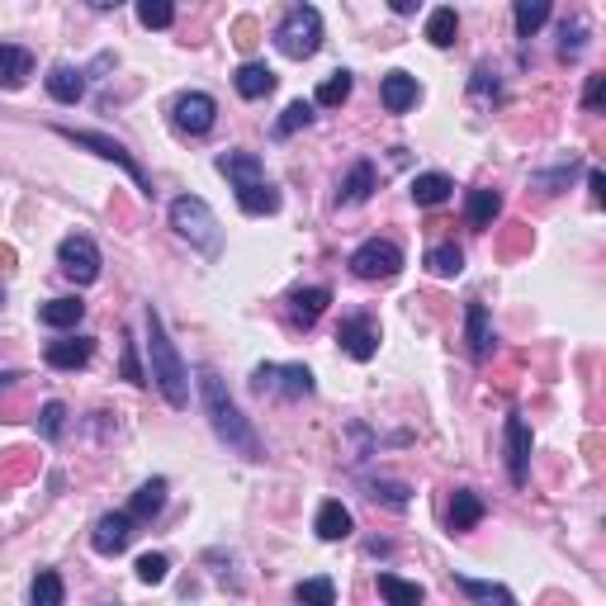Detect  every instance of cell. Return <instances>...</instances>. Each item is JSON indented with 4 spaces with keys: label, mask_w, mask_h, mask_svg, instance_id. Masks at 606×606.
Segmentation results:
<instances>
[{
    "label": "cell",
    "mask_w": 606,
    "mask_h": 606,
    "mask_svg": "<svg viewBox=\"0 0 606 606\" xmlns=\"http://www.w3.org/2000/svg\"><path fill=\"white\" fill-rule=\"evenodd\" d=\"M370 498L375 502H389V507H408V483H384V479H375L370 483Z\"/></svg>",
    "instance_id": "40"
},
{
    "label": "cell",
    "mask_w": 606,
    "mask_h": 606,
    "mask_svg": "<svg viewBox=\"0 0 606 606\" xmlns=\"http://www.w3.org/2000/svg\"><path fill=\"white\" fill-rule=\"evenodd\" d=\"M337 341H341V351H346V356L351 360H370L379 351V327H375V318H365V313H360V318H346L337 327Z\"/></svg>",
    "instance_id": "11"
},
{
    "label": "cell",
    "mask_w": 606,
    "mask_h": 606,
    "mask_svg": "<svg viewBox=\"0 0 606 606\" xmlns=\"http://www.w3.org/2000/svg\"><path fill=\"white\" fill-rule=\"evenodd\" d=\"M375 185H379L375 166H370V161H356V166H351V176L341 180L337 204H365V199L375 195Z\"/></svg>",
    "instance_id": "20"
},
{
    "label": "cell",
    "mask_w": 606,
    "mask_h": 606,
    "mask_svg": "<svg viewBox=\"0 0 606 606\" xmlns=\"http://www.w3.org/2000/svg\"><path fill=\"white\" fill-rule=\"evenodd\" d=\"M455 34H460V15H455L450 5L431 10V15H427V38H431V48H450V43H455Z\"/></svg>",
    "instance_id": "30"
},
{
    "label": "cell",
    "mask_w": 606,
    "mask_h": 606,
    "mask_svg": "<svg viewBox=\"0 0 606 606\" xmlns=\"http://www.w3.org/2000/svg\"><path fill=\"white\" fill-rule=\"evenodd\" d=\"M15 379H19L15 370H5V375H0V389H5V384H15Z\"/></svg>",
    "instance_id": "44"
},
{
    "label": "cell",
    "mask_w": 606,
    "mask_h": 606,
    "mask_svg": "<svg viewBox=\"0 0 606 606\" xmlns=\"http://www.w3.org/2000/svg\"><path fill=\"white\" fill-rule=\"evenodd\" d=\"M232 86H237V95H242V100H261V95H270V90H275V72H270L266 62H242V67H237V76H232Z\"/></svg>",
    "instance_id": "19"
},
{
    "label": "cell",
    "mask_w": 606,
    "mask_h": 606,
    "mask_svg": "<svg viewBox=\"0 0 606 606\" xmlns=\"http://www.w3.org/2000/svg\"><path fill=\"white\" fill-rule=\"evenodd\" d=\"M147 351H152V384L161 389V398L171 403V408H190V370H185V360H180L176 341L166 337V322L161 313L147 303Z\"/></svg>",
    "instance_id": "2"
},
{
    "label": "cell",
    "mask_w": 606,
    "mask_h": 606,
    "mask_svg": "<svg viewBox=\"0 0 606 606\" xmlns=\"http://www.w3.org/2000/svg\"><path fill=\"white\" fill-rule=\"evenodd\" d=\"M512 19H517V34L531 38L545 19H550V5L545 0H517V10H512Z\"/></svg>",
    "instance_id": "34"
},
{
    "label": "cell",
    "mask_w": 606,
    "mask_h": 606,
    "mask_svg": "<svg viewBox=\"0 0 606 606\" xmlns=\"http://www.w3.org/2000/svg\"><path fill=\"white\" fill-rule=\"evenodd\" d=\"M313 531H318L322 540H346V535L356 531V517H351L341 502H322V507H318V521H313Z\"/></svg>",
    "instance_id": "22"
},
{
    "label": "cell",
    "mask_w": 606,
    "mask_h": 606,
    "mask_svg": "<svg viewBox=\"0 0 606 606\" xmlns=\"http://www.w3.org/2000/svg\"><path fill=\"white\" fill-rule=\"evenodd\" d=\"M455 588L479 606H517V597L502 588V583H479V578H455Z\"/></svg>",
    "instance_id": "26"
},
{
    "label": "cell",
    "mask_w": 606,
    "mask_h": 606,
    "mask_svg": "<svg viewBox=\"0 0 606 606\" xmlns=\"http://www.w3.org/2000/svg\"><path fill=\"white\" fill-rule=\"evenodd\" d=\"M138 19H143V29H171L176 24V5L171 0H143Z\"/></svg>",
    "instance_id": "35"
},
{
    "label": "cell",
    "mask_w": 606,
    "mask_h": 606,
    "mask_svg": "<svg viewBox=\"0 0 606 606\" xmlns=\"http://www.w3.org/2000/svg\"><path fill=\"white\" fill-rule=\"evenodd\" d=\"M199 398H204V412H209V427H214L218 441L228 450H237L242 460H261V436H256V427L242 417V408L232 403L228 384H223L209 365L199 370Z\"/></svg>",
    "instance_id": "1"
},
{
    "label": "cell",
    "mask_w": 606,
    "mask_h": 606,
    "mask_svg": "<svg viewBox=\"0 0 606 606\" xmlns=\"http://www.w3.org/2000/svg\"><path fill=\"white\" fill-rule=\"evenodd\" d=\"M479 521H483V498L469 493V488H460V493L450 498V531H474Z\"/></svg>",
    "instance_id": "25"
},
{
    "label": "cell",
    "mask_w": 606,
    "mask_h": 606,
    "mask_svg": "<svg viewBox=\"0 0 606 606\" xmlns=\"http://www.w3.org/2000/svg\"><path fill=\"white\" fill-rule=\"evenodd\" d=\"M346 95H351V72H332L327 81L318 86V105L332 109V105H346Z\"/></svg>",
    "instance_id": "36"
},
{
    "label": "cell",
    "mask_w": 606,
    "mask_h": 606,
    "mask_svg": "<svg viewBox=\"0 0 606 606\" xmlns=\"http://www.w3.org/2000/svg\"><path fill=\"white\" fill-rule=\"evenodd\" d=\"M218 171L232 180L242 214L261 218V214H275V209H280V190L266 180V166H261L256 152H223V157H218Z\"/></svg>",
    "instance_id": "3"
},
{
    "label": "cell",
    "mask_w": 606,
    "mask_h": 606,
    "mask_svg": "<svg viewBox=\"0 0 606 606\" xmlns=\"http://www.w3.org/2000/svg\"><path fill=\"white\" fill-rule=\"evenodd\" d=\"M67 143H76V147H90L95 157H105V161H114V166H124L128 176H133V185H143L147 190V176H143V166L128 157V147L124 143H114V138H105V133H76V128H57Z\"/></svg>",
    "instance_id": "10"
},
{
    "label": "cell",
    "mask_w": 606,
    "mask_h": 606,
    "mask_svg": "<svg viewBox=\"0 0 606 606\" xmlns=\"http://www.w3.org/2000/svg\"><path fill=\"white\" fill-rule=\"evenodd\" d=\"M450 176H441V171H427V176H417L412 180V199L422 204V209H436V204H446L450 199Z\"/></svg>",
    "instance_id": "27"
},
{
    "label": "cell",
    "mask_w": 606,
    "mask_h": 606,
    "mask_svg": "<svg viewBox=\"0 0 606 606\" xmlns=\"http://www.w3.org/2000/svg\"><path fill=\"white\" fill-rule=\"evenodd\" d=\"M379 597L389 606H422L427 592L417 588V583H408V578H398V573H379Z\"/></svg>",
    "instance_id": "28"
},
{
    "label": "cell",
    "mask_w": 606,
    "mask_h": 606,
    "mask_svg": "<svg viewBox=\"0 0 606 606\" xmlns=\"http://www.w3.org/2000/svg\"><path fill=\"white\" fill-rule=\"evenodd\" d=\"M128 540H133V517L128 512H105V517L95 521V531H90L95 554H124Z\"/></svg>",
    "instance_id": "12"
},
{
    "label": "cell",
    "mask_w": 606,
    "mask_h": 606,
    "mask_svg": "<svg viewBox=\"0 0 606 606\" xmlns=\"http://www.w3.org/2000/svg\"><path fill=\"white\" fill-rule=\"evenodd\" d=\"M34 76V53L19 43H0V90H19Z\"/></svg>",
    "instance_id": "16"
},
{
    "label": "cell",
    "mask_w": 606,
    "mask_h": 606,
    "mask_svg": "<svg viewBox=\"0 0 606 606\" xmlns=\"http://www.w3.org/2000/svg\"><path fill=\"white\" fill-rule=\"evenodd\" d=\"M48 95H53L57 105H76L86 95V76L76 72V67H53L48 72Z\"/></svg>",
    "instance_id": "23"
},
{
    "label": "cell",
    "mask_w": 606,
    "mask_h": 606,
    "mask_svg": "<svg viewBox=\"0 0 606 606\" xmlns=\"http://www.w3.org/2000/svg\"><path fill=\"white\" fill-rule=\"evenodd\" d=\"M507 469H512V483H526V474H531V427H526V417H507Z\"/></svg>",
    "instance_id": "13"
},
{
    "label": "cell",
    "mask_w": 606,
    "mask_h": 606,
    "mask_svg": "<svg viewBox=\"0 0 606 606\" xmlns=\"http://www.w3.org/2000/svg\"><path fill=\"white\" fill-rule=\"evenodd\" d=\"M166 573H171V559H166V554H143V559H138V578H143L147 588L166 583Z\"/></svg>",
    "instance_id": "39"
},
{
    "label": "cell",
    "mask_w": 606,
    "mask_h": 606,
    "mask_svg": "<svg viewBox=\"0 0 606 606\" xmlns=\"http://www.w3.org/2000/svg\"><path fill=\"white\" fill-rule=\"evenodd\" d=\"M90 356H95V341L90 337H57V341H48V351H43V360H48L53 370H81Z\"/></svg>",
    "instance_id": "15"
},
{
    "label": "cell",
    "mask_w": 606,
    "mask_h": 606,
    "mask_svg": "<svg viewBox=\"0 0 606 606\" xmlns=\"http://www.w3.org/2000/svg\"><path fill=\"white\" fill-rule=\"evenodd\" d=\"M427 266H431V275H441V280H455V275L464 270V251L455 247V242H441V247L427 251Z\"/></svg>",
    "instance_id": "31"
},
{
    "label": "cell",
    "mask_w": 606,
    "mask_h": 606,
    "mask_svg": "<svg viewBox=\"0 0 606 606\" xmlns=\"http://www.w3.org/2000/svg\"><path fill=\"white\" fill-rule=\"evenodd\" d=\"M502 214V195L498 190H469L464 199V218H469V228H493V218Z\"/></svg>",
    "instance_id": "21"
},
{
    "label": "cell",
    "mask_w": 606,
    "mask_h": 606,
    "mask_svg": "<svg viewBox=\"0 0 606 606\" xmlns=\"http://www.w3.org/2000/svg\"><path fill=\"white\" fill-rule=\"evenodd\" d=\"M602 90H606V76H592V81H588V95H583V105L597 109V105H602Z\"/></svg>",
    "instance_id": "42"
},
{
    "label": "cell",
    "mask_w": 606,
    "mask_h": 606,
    "mask_svg": "<svg viewBox=\"0 0 606 606\" xmlns=\"http://www.w3.org/2000/svg\"><path fill=\"white\" fill-rule=\"evenodd\" d=\"M57 266H62V275L76 280V285H95L105 261H100V247H95L90 237L72 232V237H62V247H57Z\"/></svg>",
    "instance_id": "7"
},
{
    "label": "cell",
    "mask_w": 606,
    "mask_h": 606,
    "mask_svg": "<svg viewBox=\"0 0 606 606\" xmlns=\"http://www.w3.org/2000/svg\"><path fill=\"white\" fill-rule=\"evenodd\" d=\"M62 427H67V408L62 403H43V412H38V431H43V441H57L62 436Z\"/></svg>",
    "instance_id": "38"
},
{
    "label": "cell",
    "mask_w": 606,
    "mask_h": 606,
    "mask_svg": "<svg viewBox=\"0 0 606 606\" xmlns=\"http://www.w3.org/2000/svg\"><path fill=\"white\" fill-rule=\"evenodd\" d=\"M275 48L285 57H313L322 48V15L313 5H294L285 19H280V29H275Z\"/></svg>",
    "instance_id": "5"
},
{
    "label": "cell",
    "mask_w": 606,
    "mask_h": 606,
    "mask_svg": "<svg viewBox=\"0 0 606 606\" xmlns=\"http://www.w3.org/2000/svg\"><path fill=\"white\" fill-rule=\"evenodd\" d=\"M62 597H67V588H62V573L38 569L34 588H29V602H34V606H62Z\"/></svg>",
    "instance_id": "33"
},
{
    "label": "cell",
    "mask_w": 606,
    "mask_h": 606,
    "mask_svg": "<svg viewBox=\"0 0 606 606\" xmlns=\"http://www.w3.org/2000/svg\"><path fill=\"white\" fill-rule=\"evenodd\" d=\"M171 119H176L180 133H190V138H204V133L218 124L214 95H204V90H190V95H180L176 105H171Z\"/></svg>",
    "instance_id": "9"
},
{
    "label": "cell",
    "mask_w": 606,
    "mask_h": 606,
    "mask_svg": "<svg viewBox=\"0 0 606 606\" xmlns=\"http://www.w3.org/2000/svg\"><path fill=\"white\" fill-rule=\"evenodd\" d=\"M351 270H356L360 280H393L398 270H403V251L384 242V237H370L365 247L351 251Z\"/></svg>",
    "instance_id": "8"
},
{
    "label": "cell",
    "mask_w": 606,
    "mask_h": 606,
    "mask_svg": "<svg viewBox=\"0 0 606 606\" xmlns=\"http://www.w3.org/2000/svg\"><path fill=\"white\" fill-rule=\"evenodd\" d=\"M327 303H332V289H327V285L294 289V294H289V322L308 332V327H313V322H318L322 313H327Z\"/></svg>",
    "instance_id": "14"
},
{
    "label": "cell",
    "mask_w": 606,
    "mask_h": 606,
    "mask_svg": "<svg viewBox=\"0 0 606 606\" xmlns=\"http://www.w3.org/2000/svg\"><path fill=\"white\" fill-rule=\"evenodd\" d=\"M464 337H469L474 360H483L488 351H493V322H488V308H483L479 299L464 303Z\"/></svg>",
    "instance_id": "18"
},
{
    "label": "cell",
    "mask_w": 606,
    "mask_h": 606,
    "mask_svg": "<svg viewBox=\"0 0 606 606\" xmlns=\"http://www.w3.org/2000/svg\"><path fill=\"white\" fill-rule=\"evenodd\" d=\"M124 379H128V384H147L143 365H138V341H133V337H124Z\"/></svg>",
    "instance_id": "41"
},
{
    "label": "cell",
    "mask_w": 606,
    "mask_h": 606,
    "mask_svg": "<svg viewBox=\"0 0 606 606\" xmlns=\"http://www.w3.org/2000/svg\"><path fill=\"white\" fill-rule=\"evenodd\" d=\"M294 606H337L332 578H303L299 588H294Z\"/></svg>",
    "instance_id": "32"
},
{
    "label": "cell",
    "mask_w": 606,
    "mask_h": 606,
    "mask_svg": "<svg viewBox=\"0 0 606 606\" xmlns=\"http://www.w3.org/2000/svg\"><path fill=\"white\" fill-rule=\"evenodd\" d=\"M313 124V105L308 100H294V105L280 114V124H275V138H289V133H299V128Z\"/></svg>",
    "instance_id": "37"
},
{
    "label": "cell",
    "mask_w": 606,
    "mask_h": 606,
    "mask_svg": "<svg viewBox=\"0 0 606 606\" xmlns=\"http://www.w3.org/2000/svg\"><path fill=\"white\" fill-rule=\"evenodd\" d=\"M417 76H408V72H389L384 81H379V100H384V109L389 114H408L412 105H417Z\"/></svg>",
    "instance_id": "17"
},
{
    "label": "cell",
    "mask_w": 606,
    "mask_h": 606,
    "mask_svg": "<svg viewBox=\"0 0 606 606\" xmlns=\"http://www.w3.org/2000/svg\"><path fill=\"white\" fill-rule=\"evenodd\" d=\"M166 507V479H147L138 493H133V502H128V517L133 521H152Z\"/></svg>",
    "instance_id": "24"
},
{
    "label": "cell",
    "mask_w": 606,
    "mask_h": 606,
    "mask_svg": "<svg viewBox=\"0 0 606 606\" xmlns=\"http://www.w3.org/2000/svg\"><path fill=\"white\" fill-rule=\"evenodd\" d=\"M81 318H86V303L81 299H53V303L38 308V322H43V327H76Z\"/></svg>",
    "instance_id": "29"
},
{
    "label": "cell",
    "mask_w": 606,
    "mask_h": 606,
    "mask_svg": "<svg viewBox=\"0 0 606 606\" xmlns=\"http://www.w3.org/2000/svg\"><path fill=\"white\" fill-rule=\"evenodd\" d=\"M171 228H176L190 247L204 251V256H218V247H223V232H218L214 209H209L199 195L171 199Z\"/></svg>",
    "instance_id": "4"
},
{
    "label": "cell",
    "mask_w": 606,
    "mask_h": 606,
    "mask_svg": "<svg viewBox=\"0 0 606 606\" xmlns=\"http://www.w3.org/2000/svg\"><path fill=\"white\" fill-rule=\"evenodd\" d=\"M0 308H5V289H0Z\"/></svg>",
    "instance_id": "45"
},
{
    "label": "cell",
    "mask_w": 606,
    "mask_h": 606,
    "mask_svg": "<svg viewBox=\"0 0 606 606\" xmlns=\"http://www.w3.org/2000/svg\"><path fill=\"white\" fill-rule=\"evenodd\" d=\"M256 393H280V398H313V370L308 365H256L251 375Z\"/></svg>",
    "instance_id": "6"
},
{
    "label": "cell",
    "mask_w": 606,
    "mask_h": 606,
    "mask_svg": "<svg viewBox=\"0 0 606 606\" xmlns=\"http://www.w3.org/2000/svg\"><path fill=\"white\" fill-rule=\"evenodd\" d=\"M588 185H592V199L602 204V199H606V176H602V171H588Z\"/></svg>",
    "instance_id": "43"
}]
</instances>
